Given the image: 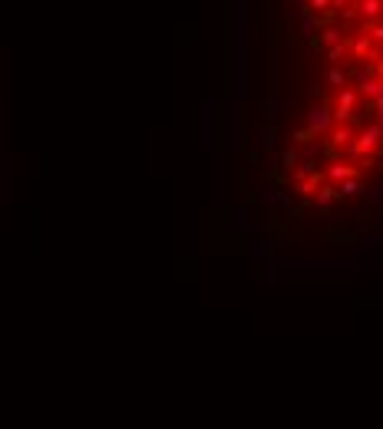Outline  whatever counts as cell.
<instances>
[{
    "mask_svg": "<svg viewBox=\"0 0 383 429\" xmlns=\"http://www.w3.org/2000/svg\"><path fill=\"white\" fill-rule=\"evenodd\" d=\"M241 221L271 264L383 248V0H255Z\"/></svg>",
    "mask_w": 383,
    "mask_h": 429,
    "instance_id": "cell-1",
    "label": "cell"
}]
</instances>
